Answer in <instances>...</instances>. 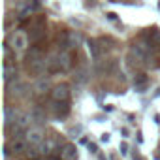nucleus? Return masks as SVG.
Here are the masks:
<instances>
[{"instance_id":"1","label":"nucleus","mask_w":160,"mask_h":160,"mask_svg":"<svg viewBox=\"0 0 160 160\" xmlns=\"http://www.w3.org/2000/svg\"><path fill=\"white\" fill-rule=\"evenodd\" d=\"M51 98H53V102H70V87L66 83L57 85L51 92Z\"/></svg>"},{"instance_id":"2","label":"nucleus","mask_w":160,"mask_h":160,"mask_svg":"<svg viewBox=\"0 0 160 160\" xmlns=\"http://www.w3.org/2000/svg\"><path fill=\"white\" fill-rule=\"evenodd\" d=\"M53 111L57 117H64L70 111V102H53Z\"/></svg>"},{"instance_id":"3","label":"nucleus","mask_w":160,"mask_h":160,"mask_svg":"<svg viewBox=\"0 0 160 160\" xmlns=\"http://www.w3.org/2000/svg\"><path fill=\"white\" fill-rule=\"evenodd\" d=\"M58 156L62 158V160H75V156H77V152H75V149L72 147V145H64L62 147V151L58 152Z\"/></svg>"}]
</instances>
